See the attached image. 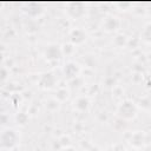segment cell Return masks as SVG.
I'll use <instances>...</instances> for the list:
<instances>
[{"mask_svg": "<svg viewBox=\"0 0 151 151\" xmlns=\"http://www.w3.org/2000/svg\"><path fill=\"white\" fill-rule=\"evenodd\" d=\"M117 116L123 120H132L137 116V106L131 100H123L116 110Z\"/></svg>", "mask_w": 151, "mask_h": 151, "instance_id": "1", "label": "cell"}, {"mask_svg": "<svg viewBox=\"0 0 151 151\" xmlns=\"http://www.w3.org/2000/svg\"><path fill=\"white\" fill-rule=\"evenodd\" d=\"M19 143V134L13 129H4L0 134V144L5 150H12Z\"/></svg>", "mask_w": 151, "mask_h": 151, "instance_id": "2", "label": "cell"}, {"mask_svg": "<svg viewBox=\"0 0 151 151\" xmlns=\"http://www.w3.org/2000/svg\"><path fill=\"white\" fill-rule=\"evenodd\" d=\"M63 47L58 44H50L46 46L45 51H44V57L50 60V61H55L59 60L63 57Z\"/></svg>", "mask_w": 151, "mask_h": 151, "instance_id": "3", "label": "cell"}, {"mask_svg": "<svg viewBox=\"0 0 151 151\" xmlns=\"http://www.w3.org/2000/svg\"><path fill=\"white\" fill-rule=\"evenodd\" d=\"M66 14L72 19H80L86 14L85 6L80 2H72L66 6Z\"/></svg>", "mask_w": 151, "mask_h": 151, "instance_id": "4", "label": "cell"}, {"mask_svg": "<svg viewBox=\"0 0 151 151\" xmlns=\"http://www.w3.org/2000/svg\"><path fill=\"white\" fill-rule=\"evenodd\" d=\"M86 38H87V34L85 32V29L80 28V27H74L68 33V39H70V42L72 45H81L86 41Z\"/></svg>", "mask_w": 151, "mask_h": 151, "instance_id": "5", "label": "cell"}, {"mask_svg": "<svg viewBox=\"0 0 151 151\" xmlns=\"http://www.w3.org/2000/svg\"><path fill=\"white\" fill-rule=\"evenodd\" d=\"M22 12L26 13L29 18H38L44 13V8L40 4L37 2H28L25 4L22 7Z\"/></svg>", "mask_w": 151, "mask_h": 151, "instance_id": "6", "label": "cell"}, {"mask_svg": "<svg viewBox=\"0 0 151 151\" xmlns=\"http://www.w3.org/2000/svg\"><path fill=\"white\" fill-rule=\"evenodd\" d=\"M38 84L41 88L44 90H50V88H53L57 84V79L54 77L53 73L51 72H45L40 76L39 80H38Z\"/></svg>", "mask_w": 151, "mask_h": 151, "instance_id": "7", "label": "cell"}, {"mask_svg": "<svg viewBox=\"0 0 151 151\" xmlns=\"http://www.w3.org/2000/svg\"><path fill=\"white\" fill-rule=\"evenodd\" d=\"M129 143L132 147L134 149H139L143 147L146 144V134L144 131H134L129 139Z\"/></svg>", "mask_w": 151, "mask_h": 151, "instance_id": "8", "label": "cell"}, {"mask_svg": "<svg viewBox=\"0 0 151 151\" xmlns=\"http://www.w3.org/2000/svg\"><path fill=\"white\" fill-rule=\"evenodd\" d=\"M103 29L107 33H112V32H116L119 26H120V21L117 17L114 15H109L106 17L104 20H103Z\"/></svg>", "mask_w": 151, "mask_h": 151, "instance_id": "9", "label": "cell"}, {"mask_svg": "<svg viewBox=\"0 0 151 151\" xmlns=\"http://www.w3.org/2000/svg\"><path fill=\"white\" fill-rule=\"evenodd\" d=\"M63 72L68 79H74L78 77V74L80 72V67L74 61H67L63 67Z\"/></svg>", "mask_w": 151, "mask_h": 151, "instance_id": "10", "label": "cell"}, {"mask_svg": "<svg viewBox=\"0 0 151 151\" xmlns=\"http://www.w3.org/2000/svg\"><path fill=\"white\" fill-rule=\"evenodd\" d=\"M73 106L76 110H78L80 112L87 111L90 107V99L86 96H79L73 100Z\"/></svg>", "mask_w": 151, "mask_h": 151, "instance_id": "11", "label": "cell"}, {"mask_svg": "<svg viewBox=\"0 0 151 151\" xmlns=\"http://www.w3.org/2000/svg\"><path fill=\"white\" fill-rule=\"evenodd\" d=\"M45 107H46L48 111H51V112H55V111H58L59 107H60V101L57 100L54 97H53V98H48V99L45 100Z\"/></svg>", "mask_w": 151, "mask_h": 151, "instance_id": "12", "label": "cell"}, {"mask_svg": "<svg viewBox=\"0 0 151 151\" xmlns=\"http://www.w3.org/2000/svg\"><path fill=\"white\" fill-rule=\"evenodd\" d=\"M68 97H70V91H68L66 87H60V88H58L57 92H55V94H54V98H55L57 100H59L60 103L67 100Z\"/></svg>", "mask_w": 151, "mask_h": 151, "instance_id": "13", "label": "cell"}, {"mask_svg": "<svg viewBox=\"0 0 151 151\" xmlns=\"http://www.w3.org/2000/svg\"><path fill=\"white\" fill-rule=\"evenodd\" d=\"M127 42H129V38L124 33H118L113 38V44L118 47H124L127 45Z\"/></svg>", "mask_w": 151, "mask_h": 151, "instance_id": "14", "label": "cell"}, {"mask_svg": "<svg viewBox=\"0 0 151 151\" xmlns=\"http://www.w3.org/2000/svg\"><path fill=\"white\" fill-rule=\"evenodd\" d=\"M140 38H142L144 41L151 44V22H147V24L144 26V28H143V31H142V33H140Z\"/></svg>", "mask_w": 151, "mask_h": 151, "instance_id": "15", "label": "cell"}, {"mask_svg": "<svg viewBox=\"0 0 151 151\" xmlns=\"http://www.w3.org/2000/svg\"><path fill=\"white\" fill-rule=\"evenodd\" d=\"M15 120L19 125H26L27 122H28V114L25 113V112H19L15 116Z\"/></svg>", "mask_w": 151, "mask_h": 151, "instance_id": "16", "label": "cell"}, {"mask_svg": "<svg viewBox=\"0 0 151 151\" xmlns=\"http://www.w3.org/2000/svg\"><path fill=\"white\" fill-rule=\"evenodd\" d=\"M59 144H60L61 147L70 146V145H71V138H70V136H66V134L61 136V137L59 138Z\"/></svg>", "mask_w": 151, "mask_h": 151, "instance_id": "17", "label": "cell"}, {"mask_svg": "<svg viewBox=\"0 0 151 151\" xmlns=\"http://www.w3.org/2000/svg\"><path fill=\"white\" fill-rule=\"evenodd\" d=\"M74 45H72V44H65L64 46H63V53H66V54H70V53H72L73 52V50H74V47H73Z\"/></svg>", "mask_w": 151, "mask_h": 151, "instance_id": "18", "label": "cell"}, {"mask_svg": "<svg viewBox=\"0 0 151 151\" xmlns=\"http://www.w3.org/2000/svg\"><path fill=\"white\" fill-rule=\"evenodd\" d=\"M6 78H7V70H6L5 67H2V68H1V79L5 80Z\"/></svg>", "mask_w": 151, "mask_h": 151, "instance_id": "19", "label": "cell"}, {"mask_svg": "<svg viewBox=\"0 0 151 151\" xmlns=\"http://www.w3.org/2000/svg\"><path fill=\"white\" fill-rule=\"evenodd\" d=\"M60 151H77V149L70 145V146H66V147H61Z\"/></svg>", "mask_w": 151, "mask_h": 151, "instance_id": "20", "label": "cell"}, {"mask_svg": "<svg viewBox=\"0 0 151 151\" xmlns=\"http://www.w3.org/2000/svg\"><path fill=\"white\" fill-rule=\"evenodd\" d=\"M1 151H11V150H5V149H2Z\"/></svg>", "mask_w": 151, "mask_h": 151, "instance_id": "21", "label": "cell"}, {"mask_svg": "<svg viewBox=\"0 0 151 151\" xmlns=\"http://www.w3.org/2000/svg\"><path fill=\"white\" fill-rule=\"evenodd\" d=\"M129 151H136V150H129Z\"/></svg>", "mask_w": 151, "mask_h": 151, "instance_id": "22", "label": "cell"}]
</instances>
